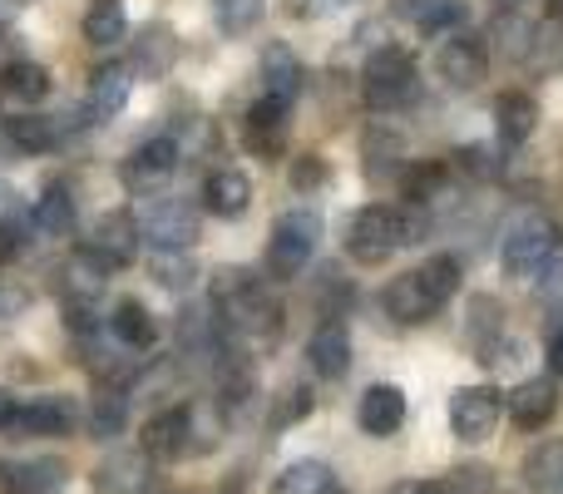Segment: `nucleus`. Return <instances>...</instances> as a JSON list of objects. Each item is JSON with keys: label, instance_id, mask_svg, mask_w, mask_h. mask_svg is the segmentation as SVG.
Segmentation results:
<instances>
[{"label": "nucleus", "instance_id": "obj_1", "mask_svg": "<svg viewBox=\"0 0 563 494\" xmlns=\"http://www.w3.org/2000/svg\"><path fill=\"white\" fill-rule=\"evenodd\" d=\"M213 301L223 311V331L238 341H273L282 327L277 297L263 287V277H253L247 267H218L213 272Z\"/></svg>", "mask_w": 563, "mask_h": 494}, {"label": "nucleus", "instance_id": "obj_2", "mask_svg": "<svg viewBox=\"0 0 563 494\" xmlns=\"http://www.w3.org/2000/svg\"><path fill=\"white\" fill-rule=\"evenodd\" d=\"M460 292V257L440 252V257L420 262L416 272H400L386 287V311L400 321V327H420L430 321L450 297Z\"/></svg>", "mask_w": 563, "mask_h": 494}, {"label": "nucleus", "instance_id": "obj_3", "mask_svg": "<svg viewBox=\"0 0 563 494\" xmlns=\"http://www.w3.org/2000/svg\"><path fill=\"white\" fill-rule=\"evenodd\" d=\"M321 238V213L317 208H287L273 223V243H267V277L291 282L307 272L311 252Z\"/></svg>", "mask_w": 563, "mask_h": 494}, {"label": "nucleus", "instance_id": "obj_4", "mask_svg": "<svg viewBox=\"0 0 563 494\" xmlns=\"http://www.w3.org/2000/svg\"><path fill=\"white\" fill-rule=\"evenodd\" d=\"M396 248H406V218L390 204H366L346 228V252L361 267H380L396 257Z\"/></svg>", "mask_w": 563, "mask_h": 494}, {"label": "nucleus", "instance_id": "obj_5", "mask_svg": "<svg viewBox=\"0 0 563 494\" xmlns=\"http://www.w3.org/2000/svg\"><path fill=\"white\" fill-rule=\"evenodd\" d=\"M416 59L406 55V50L396 45H380L376 55L366 59V75H361V95H366L371 109H380V114H390V109L410 105L416 99Z\"/></svg>", "mask_w": 563, "mask_h": 494}, {"label": "nucleus", "instance_id": "obj_6", "mask_svg": "<svg viewBox=\"0 0 563 494\" xmlns=\"http://www.w3.org/2000/svg\"><path fill=\"white\" fill-rule=\"evenodd\" d=\"M499 416H505V396L489 386H460L455 396H450V430H455V440H465V446H479V440L495 436Z\"/></svg>", "mask_w": 563, "mask_h": 494}, {"label": "nucleus", "instance_id": "obj_7", "mask_svg": "<svg viewBox=\"0 0 563 494\" xmlns=\"http://www.w3.org/2000/svg\"><path fill=\"white\" fill-rule=\"evenodd\" d=\"M139 248H144V228H139V213H129V208H119V213H104L95 223V238L85 243L89 257L104 262L109 272L139 262Z\"/></svg>", "mask_w": 563, "mask_h": 494}, {"label": "nucleus", "instance_id": "obj_8", "mask_svg": "<svg viewBox=\"0 0 563 494\" xmlns=\"http://www.w3.org/2000/svg\"><path fill=\"white\" fill-rule=\"evenodd\" d=\"M148 248H194L198 243V208L184 198H154V204L139 213Z\"/></svg>", "mask_w": 563, "mask_h": 494}, {"label": "nucleus", "instance_id": "obj_9", "mask_svg": "<svg viewBox=\"0 0 563 494\" xmlns=\"http://www.w3.org/2000/svg\"><path fill=\"white\" fill-rule=\"evenodd\" d=\"M287 129H291V105H277V99H257L243 119V144L253 158L273 164V158L287 154Z\"/></svg>", "mask_w": 563, "mask_h": 494}, {"label": "nucleus", "instance_id": "obj_10", "mask_svg": "<svg viewBox=\"0 0 563 494\" xmlns=\"http://www.w3.org/2000/svg\"><path fill=\"white\" fill-rule=\"evenodd\" d=\"M65 144V129L55 114H15L0 119V154L10 158H30V154H49Z\"/></svg>", "mask_w": 563, "mask_h": 494}, {"label": "nucleus", "instance_id": "obj_11", "mask_svg": "<svg viewBox=\"0 0 563 494\" xmlns=\"http://www.w3.org/2000/svg\"><path fill=\"white\" fill-rule=\"evenodd\" d=\"M154 490V455L148 450H114L95 465V494H148Z\"/></svg>", "mask_w": 563, "mask_h": 494}, {"label": "nucleus", "instance_id": "obj_12", "mask_svg": "<svg viewBox=\"0 0 563 494\" xmlns=\"http://www.w3.org/2000/svg\"><path fill=\"white\" fill-rule=\"evenodd\" d=\"M435 69L450 89H475V85H485V75H489V55L475 35H450L435 55Z\"/></svg>", "mask_w": 563, "mask_h": 494}, {"label": "nucleus", "instance_id": "obj_13", "mask_svg": "<svg viewBox=\"0 0 563 494\" xmlns=\"http://www.w3.org/2000/svg\"><path fill=\"white\" fill-rule=\"evenodd\" d=\"M144 450L154 460H184L194 450V406H168L158 416H148Z\"/></svg>", "mask_w": 563, "mask_h": 494}, {"label": "nucleus", "instance_id": "obj_14", "mask_svg": "<svg viewBox=\"0 0 563 494\" xmlns=\"http://www.w3.org/2000/svg\"><path fill=\"white\" fill-rule=\"evenodd\" d=\"M178 158H184V149H178V139H174V134L148 139V144H139L134 154L124 158V184L134 188V194H139V188L164 184V178L178 168Z\"/></svg>", "mask_w": 563, "mask_h": 494}, {"label": "nucleus", "instance_id": "obj_15", "mask_svg": "<svg viewBox=\"0 0 563 494\" xmlns=\"http://www.w3.org/2000/svg\"><path fill=\"white\" fill-rule=\"evenodd\" d=\"M505 410H509V420H515L519 430H539V426H549V420H554V410H559V386H554L549 376H529V381H519V386L505 396Z\"/></svg>", "mask_w": 563, "mask_h": 494}, {"label": "nucleus", "instance_id": "obj_16", "mask_svg": "<svg viewBox=\"0 0 563 494\" xmlns=\"http://www.w3.org/2000/svg\"><path fill=\"white\" fill-rule=\"evenodd\" d=\"M554 233L559 228L554 223H544V218H525V223H515L505 233V267L515 272V277H534V267H539V257L549 252V243H554Z\"/></svg>", "mask_w": 563, "mask_h": 494}, {"label": "nucleus", "instance_id": "obj_17", "mask_svg": "<svg viewBox=\"0 0 563 494\" xmlns=\"http://www.w3.org/2000/svg\"><path fill=\"white\" fill-rule=\"evenodd\" d=\"M75 420H79V410L69 406L65 396H35V400H25V406H15L10 430H15V436H69Z\"/></svg>", "mask_w": 563, "mask_h": 494}, {"label": "nucleus", "instance_id": "obj_18", "mask_svg": "<svg viewBox=\"0 0 563 494\" xmlns=\"http://www.w3.org/2000/svg\"><path fill=\"white\" fill-rule=\"evenodd\" d=\"M174 59H178V35L164 25V20H154V25L139 30L134 55H129V69H134L139 79H164L168 69H174Z\"/></svg>", "mask_w": 563, "mask_h": 494}, {"label": "nucleus", "instance_id": "obj_19", "mask_svg": "<svg viewBox=\"0 0 563 494\" xmlns=\"http://www.w3.org/2000/svg\"><path fill=\"white\" fill-rule=\"evenodd\" d=\"M65 485H69V470L55 455L20 460V465H5V475H0V490L5 494H59Z\"/></svg>", "mask_w": 563, "mask_h": 494}, {"label": "nucleus", "instance_id": "obj_20", "mask_svg": "<svg viewBox=\"0 0 563 494\" xmlns=\"http://www.w3.org/2000/svg\"><path fill=\"white\" fill-rule=\"evenodd\" d=\"M203 208L213 218H243L253 208V184L243 168H213L203 178Z\"/></svg>", "mask_w": 563, "mask_h": 494}, {"label": "nucleus", "instance_id": "obj_21", "mask_svg": "<svg viewBox=\"0 0 563 494\" xmlns=\"http://www.w3.org/2000/svg\"><path fill=\"white\" fill-rule=\"evenodd\" d=\"M356 420L366 436H396L400 426H406V391L400 386H371L366 396H361L356 406Z\"/></svg>", "mask_w": 563, "mask_h": 494}, {"label": "nucleus", "instance_id": "obj_22", "mask_svg": "<svg viewBox=\"0 0 563 494\" xmlns=\"http://www.w3.org/2000/svg\"><path fill=\"white\" fill-rule=\"evenodd\" d=\"M396 15L420 25L426 35H460L470 20L465 0H396Z\"/></svg>", "mask_w": 563, "mask_h": 494}, {"label": "nucleus", "instance_id": "obj_23", "mask_svg": "<svg viewBox=\"0 0 563 494\" xmlns=\"http://www.w3.org/2000/svg\"><path fill=\"white\" fill-rule=\"evenodd\" d=\"M307 356H311V371L321 381H341L351 371V337L341 321H321L307 341Z\"/></svg>", "mask_w": 563, "mask_h": 494}, {"label": "nucleus", "instance_id": "obj_24", "mask_svg": "<svg viewBox=\"0 0 563 494\" xmlns=\"http://www.w3.org/2000/svg\"><path fill=\"white\" fill-rule=\"evenodd\" d=\"M263 95L277 99V105H297L301 95V59L282 40L263 45Z\"/></svg>", "mask_w": 563, "mask_h": 494}, {"label": "nucleus", "instance_id": "obj_25", "mask_svg": "<svg viewBox=\"0 0 563 494\" xmlns=\"http://www.w3.org/2000/svg\"><path fill=\"white\" fill-rule=\"evenodd\" d=\"M534 129H539L534 95L509 89V95L495 99V134H499V144H529V134H534Z\"/></svg>", "mask_w": 563, "mask_h": 494}, {"label": "nucleus", "instance_id": "obj_26", "mask_svg": "<svg viewBox=\"0 0 563 494\" xmlns=\"http://www.w3.org/2000/svg\"><path fill=\"white\" fill-rule=\"evenodd\" d=\"M361 158H366L371 184H390L396 174H406V144H400L396 129H371L361 139Z\"/></svg>", "mask_w": 563, "mask_h": 494}, {"label": "nucleus", "instance_id": "obj_27", "mask_svg": "<svg viewBox=\"0 0 563 494\" xmlns=\"http://www.w3.org/2000/svg\"><path fill=\"white\" fill-rule=\"evenodd\" d=\"M109 337L124 341L129 351H148V347L158 341V321H154V311H148L139 297H124V301H114V317H109Z\"/></svg>", "mask_w": 563, "mask_h": 494}, {"label": "nucleus", "instance_id": "obj_28", "mask_svg": "<svg viewBox=\"0 0 563 494\" xmlns=\"http://www.w3.org/2000/svg\"><path fill=\"white\" fill-rule=\"evenodd\" d=\"M30 223L45 238H69L75 233V194H69L65 184H45V194L30 208Z\"/></svg>", "mask_w": 563, "mask_h": 494}, {"label": "nucleus", "instance_id": "obj_29", "mask_svg": "<svg viewBox=\"0 0 563 494\" xmlns=\"http://www.w3.org/2000/svg\"><path fill=\"white\" fill-rule=\"evenodd\" d=\"M129 89H134V69L129 65H99L95 75H89V105H95L99 119H109L129 105Z\"/></svg>", "mask_w": 563, "mask_h": 494}, {"label": "nucleus", "instance_id": "obj_30", "mask_svg": "<svg viewBox=\"0 0 563 494\" xmlns=\"http://www.w3.org/2000/svg\"><path fill=\"white\" fill-rule=\"evenodd\" d=\"M85 426H89V436H95V440L124 436V426H129V396H124V386H99L95 400H89Z\"/></svg>", "mask_w": 563, "mask_h": 494}, {"label": "nucleus", "instance_id": "obj_31", "mask_svg": "<svg viewBox=\"0 0 563 494\" xmlns=\"http://www.w3.org/2000/svg\"><path fill=\"white\" fill-rule=\"evenodd\" d=\"M0 95H5L10 105H40V99L49 95V69L35 65V59H10V65L0 69Z\"/></svg>", "mask_w": 563, "mask_h": 494}, {"label": "nucleus", "instance_id": "obj_32", "mask_svg": "<svg viewBox=\"0 0 563 494\" xmlns=\"http://www.w3.org/2000/svg\"><path fill=\"white\" fill-rule=\"evenodd\" d=\"M529 490H544V494H559L563 490V440H544L539 450H529L525 465H519Z\"/></svg>", "mask_w": 563, "mask_h": 494}, {"label": "nucleus", "instance_id": "obj_33", "mask_svg": "<svg viewBox=\"0 0 563 494\" xmlns=\"http://www.w3.org/2000/svg\"><path fill=\"white\" fill-rule=\"evenodd\" d=\"M331 490H336V480H331L327 460H291L273 480V494H331Z\"/></svg>", "mask_w": 563, "mask_h": 494}, {"label": "nucleus", "instance_id": "obj_34", "mask_svg": "<svg viewBox=\"0 0 563 494\" xmlns=\"http://www.w3.org/2000/svg\"><path fill=\"white\" fill-rule=\"evenodd\" d=\"M129 35V20H124V0H89L85 10V40L89 45H119Z\"/></svg>", "mask_w": 563, "mask_h": 494}, {"label": "nucleus", "instance_id": "obj_35", "mask_svg": "<svg viewBox=\"0 0 563 494\" xmlns=\"http://www.w3.org/2000/svg\"><path fill=\"white\" fill-rule=\"evenodd\" d=\"M148 272H154V282L168 292H188L198 282V262L188 257V248H154Z\"/></svg>", "mask_w": 563, "mask_h": 494}, {"label": "nucleus", "instance_id": "obj_36", "mask_svg": "<svg viewBox=\"0 0 563 494\" xmlns=\"http://www.w3.org/2000/svg\"><path fill=\"white\" fill-rule=\"evenodd\" d=\"M534 35H539V30L529 25L525 15H515V10L495 20V40H499V50H505L509 59H529V55H534V50H539Z\"/></svg>", "mask_w": 563, "mask_h": 494}, {"label": "nucleus", "instance_id": "obj_37", "mask_svg": "<svg viewBox=\"0 0 563 494\" xmlns=\"http://www.w3.org/2000/svg\"><path fill=\"white\" fill-rule=\"evenodd\" d=\"M450 178V164H420V168H406V198L416 208H430L440 198V188H445Z\"/></svg>", "mask_w": 563, "mask_h": 494}, {"label": "nucleus", "instance_id": "obj_38", "mask_svg": "<svg viewBox=\"0 0 563 494\" xmlns=\"http://www.w3.org/2000/svg\"><path fill=\"white\" fill-rule=\"evenodd\" d=\"M263 15V0H213V20L223 35H247Z\"/></svg>", "mask_w": 563, "mask_h": 494}, {"label": "nucleus", "instance_id": "obj_39", "mask_svg": "<svg viewBox=\"0 0 563 494\" xmlns=\"http://www.w3.org/2000/svg\"><path fill=\"white\" fill-rule=\"evenodd\" d=\"M311 406H317L311 386H287V391H282V400L273 406V430H291L297 420L311 416Z\"/></svg>", "mask_w": 563, "mask_h": 494}, {"label": "nucleus", "instance_id": "obj_40", "mask_svg": "<svg viewBox=\"0 0 563 494\" xmlns=\"http://www.w3.org/2000/svg\"><path fill=\"white\" fill-rule=\"evenodd\" d=\"M327 158L321 154H297L291 158V168H287V184L297 188V194H317L321 184H327Z\"/></svg>", "mask_w": 563, "mask_h": 494}, {"label": "nucleus", "instance_id": "obj_41", "mask_svg": "<svg viewBox=\"0 0 563 494\" xmlns=\"http://www.w3.org/2000/svg\"><path fill=\"white\" fill-rule=\"evenodd\" d=\"M450 158H455V164H450L455 174H470V178H495L499 174V158L489 154L485 144H465V149H455Z\"/></svg>", "mask_w": 563, "mask_h": 494}, {"label": "nucleus", "instance_id": "obj_42", "mask_svg": "<svg viewBox=\"0 0 563 494\" xmlns=\"http://www.w3.org/2000/svg\"><path fill=\"white\" fill-rule=\"evenodd\" d=\"M534 287H544V292H554L563 287V233H554V243H549V252L539 257V267H534Z\"/></svg>", "mask_w": 563, "mask_h": 494}, {"label": "nucleus", "instance_id": "obj_43", "mask_svg": "<svg viewBox=\"0 0 563 494\" xmlns=\"http://www.w3.org/2000/svg\"><path fill=\"white\" fill-rule=\"evenodd\" d=\"M445 494H489V470L485 465H460L445 480Z\"/></svg>", "mask_w": 563, "mask_h": 494}, {"label": "nucleus", "instance_id": "obj_44", "mask_svg": "<svg viewBox=\"0 0 563 494\" xmlns=\"http://www.w3.org/2000/svg\"><path fill=\"white\" fill-rule=\"evenodd\" d=\"M20 248H25V218H0V267L20 257Z\"/></svg>", "mask_w": 563, "mask_h": 494}, {"label": "nucleus", "instance_id": "obj_45", "mask_svg": "<svg viewBox=\"0 0 563 494\" xmlns=\"http://www.w3.org/2000/svg\"><path fill=\"white\" fill-rule=\"evenodd\" d=\"M25 301H30L25 287H0V321H10L15 311H25Z\"/></svg>", "mask_w": 563, "mask_h": 494}, {"label": "nucleus", "instance_id": "obj_46", "mask_svg": "<svg viewBox=\"0 0 563 494\" xmlns=\"http://www.w3.org/2000/svg\"><path fill=\"white\" fill-rule=\"evenodd\" d=\"M549 371H554V376H563V321L554 331H549Z\"/></svg>", "mask_w": 563, "mask_h": 494}, {"label": "nucleus", "instance_id": "obj_47", "mask_svg": "<svg viewBox=\"0 0 563 494\" xmlns=\"http://www.w3.org/2000/svg\"><path fill=\"white\" fill-rule=\"evenodd\" d=\"M386 494H445V485H435V480H406V485H390Z\"/></svg>", "mask_w": 563, "mask_h": 494}, {"label": "nucleus", "instance_id": "obj_48", "mask_svg": "<svg viewBox=\"0 0 563 494\" xmlns=\"http://www.w3.org/2000/svg\"><path fill=\"white\" fill-rule=\"evenodd\" d=\"M10 420H15V396L0 391V430H10Z\"/></svg>", "mask_w": 563, "mask_h": 494}, {"label": "nucleus", "instance_id": "obj_49", "mask_svg": "<svg viewBox=\"0 0 563 494\" xmlns=\"http://www.w3.org/2000/svg\"><path fill=\"white\" fill-rule=\"evenodd\" d=\"M5 198H10V188H5V184H0V208H5Z\"/></svg>", "mask_w": 563, "mask_h": 494}, {"label": "nucleus", "instance_id": "obj_50", "mask_svg": "<svg viewBox=\"0 0 563 494\" xmlns=\"http://www.w3.org/2000/svg\"><path fill=\"white\" fill-rule=\"evenodd\" d=\"M331 494H341V490H331Z\"/></svg>", "mask_w": 563, "mask_h": 494}, {"label": "nucleus", "instance_id": "obj_51", "mask_svg": "<svg viewBox=\"0 0 563 494\" xmlns=\"http://www.w3.org/2000/svg\"><path fill=\"white\" fill-rule=\"evenodd\" d=\"M0 99H5V95H0Z\"/></svg>", "mask_w": 563, "mask_h": 494}, {"label": "nucleus", "instance_id": "obj_52", "mask_svg": "<svg viewBox=\"0 0 563 494\" xmlns=\"http://www.w3.org/2000/svg\"><path fill=\"white\" fill-rule=\"evenodd\" d=\"M559 494H563V490H559Z\"/></svg>", "mask_w": 563, "mask_h": 494}]
</instances>
